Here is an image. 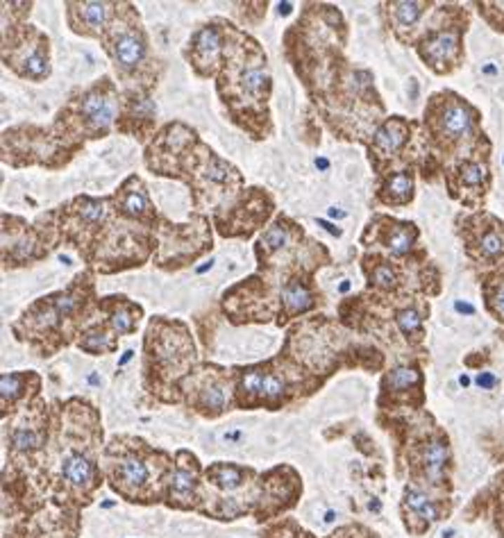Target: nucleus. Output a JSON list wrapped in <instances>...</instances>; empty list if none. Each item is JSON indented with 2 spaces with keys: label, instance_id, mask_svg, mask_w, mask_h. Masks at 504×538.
<instances>
[{
  "label": "nucleus",
  "instance_id": "nucleus-33",
  "mask_svg": "<svg viewBox=\"0 0 504 538\" xmlns=\"http://www.w3.org/2000/svg\"><path fill=\"white\" fill-rule=\"evenodd\" d=\"M404 506L409 509L413 516H418L427 523L439 520V506L434 504V499H430L420 488H416V486L404 488Z\"/></svg>",
  "mask_w": 504,
  "mask_h": 538
},
{
  "label": "nucleus",
  "instance_id": "nucleus-49",
  "mask_svg": "<svg viewBox=\"0 0 504 538\" xmlns=\"http://www.w3.org/2000/svg\"><path fill=\"white\" fill-rule=\"evenodd\" d=\"M502 32H504V27H502Z\"/></svg>",
  "mask_w": 504,
  "mask_h": 538
},
{
  "label": "nucleus",
  "instance_id": "nucleus-22",
  "mask_svg": "<svg viewBox=\"0 0 504 538\" xmlns=\"http://www.w3.org/2000/svg\"><path fill=\"white\" fill-rule=\"evenodd\" d=\"M416 196V173L413 168L384 170L377 187V203L384 207H404Z\"/></svg>",
  "mask_w": 504,
  "mask_h": 538
},
{
  "label": "nucleus",
  "instance_id": "nucleus-7",
  "mask_svg": "<svg viewBox=\"0 0 504 538\" xmlns=\"http://www.w3.org/2000/svg\"><path fill=\"white\" fill-rule=\"evenodd\" d=\"M5 64L25 80L44 82L51 75V46L48 36L32 25L9 27V41H5Z\"/></svg>",
  "mask_w": 504,
  "mask_h": 538
},
{
  "label": "nucleus",
  "instance_id": "nucleus-46",
  "mask_svg": "<svg viewBox=\"0 0 504 538\" xmlns=\"http://www.w3.org/2000/svg\"><path fill=\"white\" fill-rule=\"evenodd\" d=\"M329 214H332V216H338V218H341V216H345L343 211H336V207H332V209H329Z\"/></svg>",
  "mask_w": 504,
  "mask_h": 538
},
{
  "label": "nucleus",
  "instance_id": "nucleus-26",
  "mask_svg": "<svg viewBox=\"0 0 504 538\" xmlns=\"http://www.w3.org/2000/svg\"><path fill=\"white\" fill-rule=\"evenodd\" d=\"M420 464H423L425 477H427L432 484H441L445 479V473H448V464H450L448 441L443 436H432L427 443L423 445Z\"/></svg>",
  "mask_w": 504,
  "mask_h": 538
},
{
  "label": "nucleus",
  "instance_id": "nucleus-9",
  "mask_svg": "<svg viewBox=\"0 0 504 538\" xmlns=\"http://www.w3.org/2000/svg\"><path fill=\"white\" fill-rule=\"evenodd\" d=\"M468 21H443L439 25L427 27L416 39V53L425 62L430 71L436 75H448L459 69L463 60V34H466Z\"/></svg>",
  "mask_w": 504,
  "mask_h": 538
},
{
  "label": "nucleus",
  "instance_id": "nucleus-48",
  "mask_svg": "<svg viewBox=\"0 0 504 538\" xmlns=\"http://www.w3.org/2000/svg\"><path fill=\"white\" fill-rule=\"evenodd\" d=\"M454 536V532L452 530H448V532H443V538H452Z\"/></svg>",
  "mask_w": 504,
  "mask_h": 538
},
{
  "label": "nucleus",
  "instance_id": "nucleus-1",
  "mask_svg": "<svg viewBox=\"0 0 504 538\" xmlns=\"http://www.w3.org/2000/svg\"><path fill=\"white\" fill-rule=\"evenodd\" d=\"M218 93L241 128L257 137L255 123H268L270 71L266 53L246 32L232 25L225 60L218 75Z\"/></svg>",
  "mask_w": 504,
  "mask_h": 538
},
{
  "label": "nucleus",
  "instance_id": "nucleus-21",
  "mask_svg": "<svg viewBox=\"0 0 504 538\" xmlns=\"http://www.w3.org/2000/svg\"><path fill=\"white\" fill-rule=\"evenodd\" d=\"M298 234H303V229H300L291 218L279 216L275 223L259 236V241H257V259H259V264L261 266L270 264L279 255L291 253V250H293V241H296Z\"/></svg>",
  "mask_w": 504,
  "mask_h": 538
},
{
  "label": "nucleus",
  "instance_id": "nucleus-27",
  "mask_svg": "<svg viewBox=\"0 0 504 538\" xmlns=\"http://www.w3.org/2000/svg\"><path fill=\"white\" fill-rule=\"evenodd\" d=\"M82 339L77 341L80 350L89 352V354H107L116 350V339L114 332L107 323H91L80 332Z\"/></svg>",
  "mask_w": 504,
  "mask_h": 538
},
{
  "label": "nucleus",
  "instance_id": "nucleus-35",
  "mask_svg": "<svg viewBox=\"0 0 504 538\" xmlns=\"http://www.w3.org/2000/svg\"><path fill=\"white\" fill-rule=\"evenodd\" d=\"M207 477L214 482L218 488L223 491H237V488L244 486V477L246 473L237 466H230V464H216L214 468L207 470Z\"/></svg>",
  "mask_w": 504,
  "mask_h": 538
},
{
  "label": "nucleus",
  "instance_id": "nucleus-4",
  "mask_svg": "<svg viewBox=\"0 0 504 538\" xmlns=\"http://www.w3.org/2000/svg\"><path fill=\"white\" fill-rule=\"evenodd\" d=\"M121 114V95L110 78L86 86L57 114V128L66 139H102L116 128Z\"/></svg>",
  "mask_w": 504,
  "mask_h": 538
},
{
  "label": "nucleus",
  "instance_id": "nucleus-41",
  "mask_svg": "<svg viewBox=\"0 0 504 538\" xmlns=\"http://www.w3.org/2000/svg\"><path fill=\"white\" fill-rule=\"evenodd\" d=\"M318 225H323V227L327 229V232H332L334 236H341V229L334 227L332 223H327V220H323V218H318Z\"/></svg>",
  "mask_w": 504,
  "mask_h": 538
},
{
  "label": "nucleus",
  "instance_id": "nucleus-20",
  "mask_svg": "<svg viewBox=\"0 0 504 538\" xmlns=\"http://www.w3.org/2000/svg\"><path fill=\"white\" fill-rule=\"evenodd\" d=\"M316 304V293L312 289V277L305 280L303 275L296 273L286 277V282L279 289V314L277 323L284 325L286 321L296 318L300 314H307L309 309H314Z\"/></svg>",
  "mask_w": 504,
  "mask_h": 538
},
{
  "label": "nucleus",
  "instance_id": "nucleus-12",
  "mask_svg": "<svg viewBox=\"0 0 504 538\" xmlns=\"http://www.w3.org/2000/svg\"><path fill=\"white\" fill-rule=\"evenodd\" d=\"M196 141L198 134L184 123H168L145 148V166L157 175L178 177L182 161Z\"/></svg>",
  "mask_w": 504,
  "mask_h": 538
},
{
  "label": "nucleus",
  "instance_id": "nucleus-17",
  "mask_svg": "<svg viewBox=\"0 0 504 538\" xmlns=\"http://www.w3.org/2000/svg\"><path fill=\"white\" fill-rule=\"evenodd\" d=\"M411 128L413 123L404 116H389L377 125L371 141V161L377 170L391 164V159H395L404 150L411 139Z\"/></svg>",
  "mask_w": 504,
  "mask_h": 538
},
{
  "label": "nucleus",
  "instance_id": "nucleus-32",
  "mask_svg": "<svg viewBox=\"0 0 504 538\" xmlns=\"http://www.w3.org/2000/svg\"><path fill=\"white\" fill-rule=\"evenodd\" d=\"M420 384H423L420 370L416 366H409V363L395 366L393 370H389V375H386V379H384V386L391 393H406L411 389H420Z\"/></svg>",
  "mask_w": 504,
  "mask_h": 538
},
{
  "label": "nucleus",
  "instance_id": "nucleus-13",
  "mask_svg": "<svg viewBox=\"0 0 504 538\" xmlns=\"http://www.w3.org/2000/svg\"><path fill=\"white\" fill-rule=\"evenodd\" d=\"M270 211H273V198L264 189H248L241 194V200H234V205L227 207L230 220L216 225L225 236H250L261 223H266Z\"/></svg>",
  "mask_w": 504,
  "mask_h": 538
},
{
  "label": "nucleus",
  "instance_id": "nucleus-8",
  "mask_svg": "<svg viewBox=\"0 0 504 538\" xmlns=\"http://www.w3.org/2000/svg\"><path fill=\"white\" fill-rule=\"evenodd\" d=\"M459 234L468 257L491 271L504 268V223L486 211H472L459 218Z\"/></svg>",
  "mask_w": 504,
  "mask_h": 538
},
{
  "label": "nucleus",
  "instance_id": "nucleus-44",
  "mask_svg": "<svg viewBox=\"0 0 504 538\" xmlns=\"http://www.w3.org/2000/svg\"><path fill=\"white\" fill-rule=\"evenodd\" d=\"M289 12H291V5H289V3L279 5V14H289Z\"/></svg>",
  "mask_w": 504,
  "mask_h": 538
},
{
  "label": "nucleus",
  "instance_id": "nucleus-34",
  "mask_svg": "<svg viewBox=\"0 0 504 538\" xmlns=\"http://www.w3.org/2000/svg\"><path fill=\"white\" fill-rule=\"evenodd\" d=\"M227 402H230V393L218 379H209L205 386L200 389V407L211 416L220 414V411L227 407Z\"/></svg>",
  "mask_w": 504,
  "mask_h": 538
},
{
  "label": "nucleus",
  "instance_id": "nucleus-28",
  "mask_svg": "<svg viewBox=\"0 0 504 538\" xmlns=\"http://www.w3.org/2000/svg\"><path fill=\"white\" fill-rule=\"evenodd\" d=\"M484 304L498 323H504V268L482 277Z\"/></svg>",
  "mask_w": 504,
  "mask_h": 538
},
{
  "label": "nucleus",
  "instance_id": "nucleus-43",
  "mask_svg": "<svg viewBox=\"0 0 504 538\" xmlns=\"http://www.w3.org/2000/svg\"><path fill=\"white\" fill-rule=\"evenodd\" d=\"M132 354H134L132 350H128V352H125V354H123V359H121V366H123V363H128V361L132 359Z\"/></svg>",
  "mask_w": 504,
  "mask_h": 538
},
{
  "label": "nucleus",
  "instance_id": "nucleus-31",
  "mask_svg": "<svg viewBox=\"0 0 504 538\" xmlns=\"http://www.w3.org/2000/svg\"><path fill=\"white\" fill-rule=\"evenodd\" d=\"M148 477H150L148 464L137 455H125L119 464H116V479H119L121 486L125 488H141L148 482Z\"/></svg>",
  "mask_w": 504,
  "mask_h": 538
},
{
  "label": "nucleus",
  "instance_id": "nucleus-3",
  "mask_svg": "<svg viewBox=\"0 0 504 538\" xmlns=\"http://www.w3.org/2000/svg\"><path fill=\"white\" fill-rule=\"evenodd\" d=\"M178 177L184 180L191 187L193 207L196 209H214V214L223 209L220 205L227 203L234 205L237 196H241V184L244 177L241 173L218 157L209 146H205L200 139L193 143L191 150L184 157ZM225 207V209H227Z\"/></svg>",
  "mask_w": 504,
  "mask_h": 538
},
{
  "label": "nucleus",
  "instance_id": "nucleus-40",
  "mask_svg": "<svg viewBox=\"0 0 504 538\" xmlns=\"http://www.w3.org/2000/svg\"><path fill=\"white\" fill-rule=\"evenodd\" d=\"M477 384H479L482 389H493V386H496V377H493L491 372H479L477 375Z\"/></svg>",
  "mask_w": 504,
  "mask_h": 538
},
{
  "label": "nucleus",
  "instance_id": "nucleus-19",
  "mask_svg": "<svg viewBox=\"0 0 504 538\" xmlns=\"http://www.w3.org/2000/svg\"><path fill=\"white\" fill-rule=\"evenodd\" d=\"M3 257L7 266H25L27 262L46 257V250H39V246H46L41 232L37 227L25 225L21 220V227H9L5 220L3 229Z\"/></svg>",
  "mask_w": 504,
  "mask_h": 538
},
{
  "label": "nucleus",
  "instance_id": "nucleus-10",
  "mask_svg": "<svg viewBox=\"0 0 504 538\" xmlns=\"http://www.w3.org/2000/svg\"><path fill=\"white\" fill-rule=\"evenodd\" d=\"M489 150H477L475 155L459 159L448 168V191L454 200H459L463 207L479 211L491 187V166H489Z\"/></svg>",
  "mask_w": 504,
  "mask_h": 538
},
{
  "label": "nucleus",
  "instance_id": "nucleus-6",
  "mask_svg": "<svg viewBox=\"0 0 504 538\" xmlns=\"http://www.w3.org/2000/svg\"><path fill=\"white\" fill-rule=\"evenodd\" d=\"M211 248V227L209 218L193 214L184 225H175L166 218H159L154 227V264L166 271H178L193 264L196 259Z\"/></svg>",
  "mask_w": 504,
  "mask_h": 538
},
{
  "label": "nucleus",
  "instance_id": "nucleus-16",
  "mask_svg": "<svg viewBox=\"0 0 504 538\" xmlns=\"http://www.w3.org/2000/svg\"><path fill=\"white\" fill-rule=\"evenodd\" d=\"M373 234V246L384 248L391 257H406L413 253L418 243V227L409 220H397L391 216H375V220L368 223L364 236Z\"/></svg>",
  "mask_w": 504,
  "mask_h": 538
},
{
  "label": "nucleus",
  "instance_id": "nucleus-11",
  "mask_svg": "<svg viewBox=\"0 0 504 538\" xmlns=\"http://www.w3.org/2000/svg\"><path fill=\"white\" fill-rule=\"evenodd\" d=\"M230 32L232 25H225L223 21H211L200 25L191 34L184 55H187V62L198 78H214L216 73H220L230 43Z\"/></svg>",
  "mask_w": 504,
  "mask_h": 538
},
{
  "label": "nucleus",
  "instance_id": "nucleus-45",
  "mask_svg": "<svg viewBox=\"0 0 504 538\" xmlns=\"http://www.w3.org/2000/svg\"><path fill=\"white\" fill-rule=\"evenodd\" d=\"M316 166H318V168H323V170H325V168H327V166H329V164H327V159H316Z\"/></svg>",
  "mask_w": 504,
  "mask_h": 538
},
{
  "label": "nucleus",
  "instance_id": "nucleus-24",
  "mask_svg": "<svg viewBox=\"0 0 504 538\" xmlns=\"http://www.w3.org/2000/svg\"><path fill=\"white\" fill-rule=\"evenodd\" d=\"M427 7H432V3H389L386 5V14H389V23L391 30L395 32V36L402 43H413V32L416 27L420 25Z\"/></svg>",
  "mask_w": 504,
  "mask_h": 538
},
{
  "label": "nucleus",
  "instance_id": "nucleus-18",
  "mask_svg": "<svg viewBox=\"0 0 504 538\" xmlns=\"http://www.w3.org/2000/svg\"><path fill=\"white\" fill-rule=\"evenodd\" d=\"M119 9V3H66V18L75 34L102 39Z\"/></svg>",
  "mask_w": 504,
  "mask_h": 538
},
{
  "label": "nucleus",
  "instance_id": "nucleus-38",
  "mask_svg": "<svg viewBox=\"0 0 504 538\" xmlns=\"http://www.w3.org/2000/svg\"><path fill=\"white\" fill-rule=\"evenodd\" d=\"M12 448L16 452H34L41 448V434L32 427H18L12 431Z\"/></svg>",
  "mask_w": 504,
  "mask_h": 538
},
{
  "label": "nucleus",
  "instance_id": "nucleus-15",
  "mask_svg": "<svg viewBox=\"0 0 504 538\" xmlns=\"http://www.w3.org/2000/svg\"><path fill=\"white\" fill-rule=\"evenodd\" d=\"M112 203H114V211L121 218L150 229L157 227V218H159L157 209H154L152 200L148 196V189H145L141 177L130 175L121 184V189L112 196Z\"/></svg>",
  "mask_w": 504,
  "mask_h": 538
},
{
  "label": "nucleus",
  "instance_id": "nucleus-47",
  "mask_svg": "<svg viewBox=\"0 0 504 538\" xmlns=\"http://www.w3.org/2000/svg\"><path fill=\"white\" fill-rule=\"evenodd\" d=\"M334 520V511H327L325 513V523H332Z\"/></svg>",
  "mask_w": 504,
  "mask_h": 538
},
{
  "label": "nucleus",
  "instance_id": "nucleus-29",
  "mask_svg": "<svg viewBox=\"0 0 504 538\" xmlns=\"http://www.w3.org/2000/svg\"><path fill=\"white\" fill-rule=\"evenodd\" d=\"M425 316H427V307L418 304H404L402 309L395 311V328L404 339L420 341L425 336Z\"/></svg>",
  "mask_w": 504,
  "mask_h": 538
},
{
  "label": "nucleus",
  "instance_id": "nucleus-5",
  "mask_svg": "<svg viewBox=\"0 0 504 538\" xmlns=\"http://www.w3.org/2000/svg\"><path fill=\"white\" fill-rule=\"evenodd\" d=\"M100 41L123 82H130L132 86H152L148 36L137 9L132 5H121Z\"/></svg>",
  "mask_w": 504,
  "mask_h": 538
},
{
  "label": "nucleus",
  "instance_id": "nucleus-14",
  "mask_svg": "<svg viewBox=\"0 0 504 538\" xmlns=\"http://www.w3.org/2000/svg\"><path fill=\"white\" fill-rule=\"evenodd\" d=\"M154 121H157V105L150 95V86H130V89H125L121 95V114L116 130L145 141L154 130Z\"/></svg>",
  "mask_w": 504,
  "mask_h": 538
},
{
  "label": "nucleus",
  "instance_id": "nucleus-23",
  "mask_svg": "<svg viewBox=\"0 0 504 538\" xmlns=\"http://www.w3.org/2000/svg\"><path fill=\"white\" fill-rule=\"evenodd\" d=\"M100 314H105V323L110 325L112 332L116 336H128L132 332H137L139 321L143 316V309L128 300L125 295H107L98 302Z\"/></svg>",
  "mask_w": 504,
  "mask_h": 538
},
{
  "label": "nucleus",
  "instance_id": "nucleus-30",
  "mask_svg": "<svg viewBox=\"0 0 504 538\" xmlns=\"http://www.w3.org/2000/svg\"><path fill=\"white\" fill-rule=\"evenodd\" d=\"M62 475L66 482L77 488H89L93 484L95 468L82 452H69L62 461Z\"/></svg>",
  "mask_w": 504,
  "mask_h": 538
},
{
  "label": "nucleus",
  "instance_id": "nucleus-2",
  "mask_svg": "<svg viewBox=\"0 0 504 538\" xmlns=\"http://www.w3.org/2000/svg\"><path fill=\"white\" fill-rule=\"evenodd\" d=\"M423 125L434 152L457 155V161L475 155L482 143H489L479 132V112L454 91L432 95Z\"/></svg>",
  "mask_w": 504,
  "mask_h": 538
},
{
  "label": "nucleus",
  "instance_id": "nucleus-39",
  "mask_svg": "<svg viewBox=\"0 0 504 538\" xmlns=\"http://www.w3.org/2000/svg\"><path fill=\"white\" fill-rule=\"evenodd\" d=\"M25 375L23 372H5L0 377V391H3V405H12V402L23 393Z\"/></svg>",
  "mask_w": 504,
  "mask_h": 538
},
{
  "label": "nucleus",
  "instance_id": "nucleus-25",
  "mask_svg": "<svg viewBox=\"0 0 504 538\" xmlns=\"http://www.w3.org/2000/svg\"><path fill=\"white\" fill-rule=\"evenodd\" d=\"M364 273H366L368 286L382 293H395L402 284V275L397 271L395 262L377 255L364 259Z\"/></svg>",
  "mask_w": 504,
  "mask_h": 538
},
{
  "label": "nucleus",
  "instance_id": "nucleus-36",
  "mask_svg": "<svg viewBox=\"0 0 504 538\" xmlns=\"http://www.w3.org/2000/svg\"><path fill=\"white\" fill-rule=\"evenodd\" d=\"M196 491V468L178 466L171 475V495L178 499H189Z\"/></svg>",
  "mask_w": 504,
  "mask_h": 538
},
{
  "label": "nucleus",
  "instance_id": "nucleus-37",
  "mask_svg": "<svg viewBox=\"0 0 504 538\" xmlns=\"http://www.w3.org/2000/svg\"><path fill=\"white\" fill-rule=\"evenodd\" d=\"M286 391V379L275 370H266L264 368V379H261V391H259V400L268 402V405H277L282 400Z\"/></svg>",
  "mask_w": 504,
  "mask_h": 538
},
{
  "label": "nucleus",
  "instance_id": "nucleus-42",
  "mask_svg": "<svg viewBox=\"0 0 504 538\" xmlns=\"http://www.w3.org/2000/svg\"><path fill=\"white\" fill-rule=\"evenodd\" d=\"M457 309H459V311H466V314H472V311H475L472 307H468V304H461V302H457Z\"/></svg>",
  "mask_w": 504,
  "mask_h": 538
}]
</instances>
